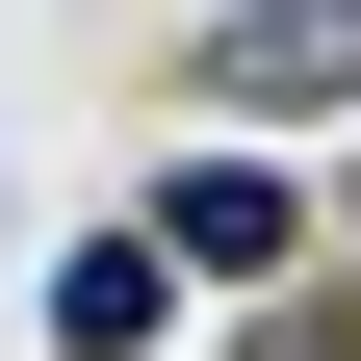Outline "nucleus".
<instances>
[{
    "mask_svg": "<svg viewBox=\"0 0 361 361\" xmlns=\"http://www.w3.org/2000/svg\"><path fill=\"white\" fill-rule=\"evenodd\" d=\"M233 361H361V310H336V284H258V310H233Z\"/></svg>",
    "mask_w": 361,
    "mask_h": 361,
    "instance_id": "20e7f679",
    "label": "nucleus"
},
{
    "mask_svg": "<svg viewBox=\"0 0 361 361\" xmlns=\"http://www.w3.org/2000/svg\"><path fill=\"white\" fill-rule=\"evenodd\" d=\"M207 104L336 129V104H361V0H207Z\"/></svg>",
    "mask_w": 361,
    "mask_h": 361,
    "instance_id": "f03ea898",
    "label": "nucleus"
},
{
    "mask_svg": "<svg viewBox=\"0 0 361 361\" xmlns=\"http://www.w3.org/2000/svg\"><path fill=\"white\" fill-rule=\"evenodd\" d=\"M52 361H180V258L155 233H78L52 258Z\"/></svg>",
    "mask_w": 361,
    "mask_h": 361,
    "instance_id": "7ed1b4c3",
    "label": "nucleus"
},
{
    "mask_svg": "<svg viewBox=\"0 0 361 361\" xmlns=\"http://www.w3.org/2000/svg\"><path fill=\"white\" fill-rule=\"evenodd\" d=\"M129 233H155L180 284H310V180H284V155H233V129H207V155H180L155 207H129Z\"/></svg>",
    "mask_w": 361,
    "mask_h": 361,
    "instance_id": "f257e3e1",
    "label": "nucleus"
}]
</instances>
